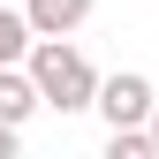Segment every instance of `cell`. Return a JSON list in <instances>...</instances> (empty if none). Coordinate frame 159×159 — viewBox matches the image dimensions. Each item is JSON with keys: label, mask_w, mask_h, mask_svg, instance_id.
Here are the masks:
<instances>
[{"label": "cell", "mask_w": 159, "mask_h": 159, "mask_svg": "<svg viewBox=\"0 0 159 159\" xmlns=\"http://www.w3.org/2000/svg\"><path fill=\"white\" fill-rule=\"evenodd\" d=\"M23 68H30L38 98H46V106H61V114H84L91 98H98V68L84 61V46H68V38H30Z\"/></svg>", "instance_id": "6da1fadb"}, {"label": "cell", "mask_w": 159, "mask_h": 159, "mask_svg": "<svg viewBox=\"0 0 159 159\" xmlns=\"http://www.w3.org/2000/svg\"><path fill=\"white\" fill-rule=\"evenodd\" d=\"M152 76H136V68H121V76H98V98L91 106L106 114V129H129V121H152Z\"/></svg>", "instance_id": "7a4b0ae2"}, {"label": "cell", "mask_w": 159, "mask_h": 159, "mask_svg": "<svg viewBox=\"0 0 159 159\" xmlns=\"http://www.w3.org/2000/svg\"><path fill=\"white\" fill-rule=\"evenodd\" d=\"M23 15H30L38 38H76L91 23V0H23Z\"/></svg>", "instance_id": "3957f363"}, {"label": "cell", "mask_w": 159, "mask_h": 159, "mask_svg": "<svg viewBox=\"0 0 159 159\" xmlns=\"http://www.w3.org/2000/svg\"><path fill=\"white\" fill-rule=\"evenodd\" d=\"M38 106H46V98H38L30 68H23V61H0V121H15V129H23Z\"/></svg>", "instance_id": "277c9868"}, {"label": "cell", "mask_w": 159, "mask_h": 159, "mask_svg": "<svg viewBox=\"0 0 159 159\" xmlns=\"http://www.w3.org/2000/svg\"><path fill=\"white\" fill-rule=\"evenodd\" d=\"M30 15L23 8H8V0H0V61H23V53H30Z\"/></svg>", "instance_id": "5b68a950"}, {"label": "cell", "mask_w": 159, "mask_h": 159, "mask_svg": "<svg viewBox=\"0 0 159 159\" xmlns=\"http://www.w3.org/2000/svg\"><path fill=\"white\" fill-rule=\"evenodd\" d=\"M106 159H159V144L144 121H129V129H106Z\"/></svg>", "instance_id": "8992f818"}, {"label": "cell", "mask_w": 159, "mask_h": 159, "mask_svg": "<svg viewBox=\"0 0 159 159\" xmlns=\"http://www.w3.org/2000/svg\"><path fill=\"white\" fill-rule=\"evenodd\" d=\"M15 152H23V129H15V121H0V159H15Z\"/></svg>", "instance_id": "52a82bcc"}, {"label": "cell", "mask_w": 159, "mask_h": 159, "mask_svg": "<svg viewBox=\"0 0 159 159\" xmlns=\"http://www.w3.org/2000/svg\"><path fill=\"white\" fill-rule=\"evenodd\" d=\"M144 129H152V144H159V98H152V121H144Z\"/></svg>", "instance_id": "ba28073f"}]
</instances>
